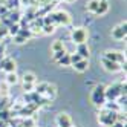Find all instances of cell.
Returning a JSON list of instances; mask_svg holds the SVG:
<instances>
[{
  "instance_id": "obj_1",
  "label": "cell",
  "mask_w": 127,
  "mask_h": 127,
  "mask_svg": "<svg viewBox=\"0 0 127 127\" xmlns=\"http://www.w3.org/2000/svg\"><path fill=\"white\" fill-rule=\"evenodd\" d=\"M90 99H92V103L95 106H104L106 103V86L104 84H96L92 92H90Z\"/></svg>"
},
{
  "instance_id": "obj_2",
  "label": "cell",
  "mask_w": 127,
  "mask_h": 127,
  "mask_svg": "<svg viewBox=\"0 0 127 127\" xmlns=\"http://www.w3.org/2000/svg\"><path fill=\"white\" fill-rule=\"evenodd\" d=\"M87 37H89V32H87L86 28H75V29H72V32H70V40L74 41L75 44L86 43Z\"/></svg>"
},
{
  "instance_id": "obj_3",
  "label": "cell",
  "mask_w": 127,
  "mask_h": 127,
  "mask_svg": "<svg viewBox=\"0 0 127 127\" xmlns=\"http://www.w3.org/2000/svg\"><path fill=\"white\" fill-rule=\"evenodd\" d=\"M116 113L118 112H110V110H104L98 115V123L103 124L106 127H112V124L116 121Z\"/></svg>"
},
{
  "instance_id": "obj_4",
  "label": "cell",
  "mask_w": 127,
  "mask_h": 127,
  "mask_svg": "<svg viewBox=\"0 0 127 127\" xmlns=\"http://www.w3.org/2000/svg\"><path fill=\"white\" fill-rule=\"evenodd\" d=\"M103 58L115 61V63H120V64H124V63H126V55L123 52H118V51H106Z\"/></svg>"
},
{
  "instance_id": "obj_5",
  "label": "cell",
  "mask_w": 127,
  "mask_h": 127,
  "mask_svg": "<svg viewBox=\"0 0 127 127\" xmlns=\"http://www.w3.org/2000/svg\"><path fill=\"white\" fill-rule=\"evenodd\" d=\"M54 17H55V25H63V26L70 25V20H72L70 15H69V12L63 11V9L55 11V12H54Z\"/></svg>"
},
{
  "instance_id": "obj_6",
  "label": "cell",
  "mask_w": 127,
  "mask_h": 127,
  "mask_svg": "<svg viewBox=\"0 0 127 127\" xmlns=\"http://www.w3.org/2000/svg\"><path fill=\"white\" fill-rule=\"evenodd\" d=\"M127 23L126 22H123V23H120L118 26H115V28L112 29V37L115 38V40H123V38H126V34H127Z\"/></svg>"
},
{
  "instance_id": "obj_7",
  "label": "cell",
  "mask_w": 127,
  "mask_h": 127,
  "mask_svg": "<svg viewBox=\"0 0 127 127\" xmlns=\"http://www.w3.org/2000/svg\"><path fill=\"white\" fill-rule=\"evenodd\" d=\"M101 64H103V67L107 72H120V70H123V64L115 63V61H110V60H106V58L101 60Z\"/></svg>"
},
{
  "instance_id": "obj_8",
  "label": "cell",
  "mask_w": 127,
  "mask_h": 127,
  "mask_svg": "<svg viewBox=\"0 0 127 127\" xmlns=\"http://www.w3.org/2000/svg\"><path fill=\"white\" fill-rule=\"evenodd\" d=\"M57 124L58 127H72V118L69 113H58L57 115Z\"/></svg>"
},
{
  "instance_id": "obj_9",
  "label": "cell",
  "mask_w": 127,
  "mask_h": 127,
  "mask_svg": "<svg viewBox=\"0 0 127 127\" xmlns=\"http://www.w3.org/2000/svg\"><path fill=\"white\" fill-rule=\"evenodd\" d=\"M0 67H2L6 74H11V72H15V61L12 60V58H5L3 61H2V64H0Z\"/></svg>"
},
{
  "instance_id": "obj_10",
  "label": "cell",
  "mask_w": 127,
  "mask_h": 127,
  "mask_svg": "<svg viewBox=\"0 0 127 127\" xmlns=\"http://www.w3.org/2000/svg\"><path fill=\"white\" fill-rule=\"evenodd\" d=\"M77 54L83 58V60H89V55H90V51H89V46L87 43H83V44H78L77 48Z\"/></svg>"
},
{
  "instance_id": "obj_11",
  "label": "cell",
  "mask_w": 127,
  "mask_h": 127,
  "mask_svg": "<svg viewBox=\"0 0 127 127\" xmlns=\"http://www.w3.org/2000/svg\"><path fill=\"white\" fill-rule=\"evenodd\" d=\"M107 11H109V2H107V0H99V5H98L96 11L94 14L95 15H104Z\"/></svg>"
},
{
  "instance_id": "obj_12",
  "label": "cell",
  "mask_w": 127,
  "mask_h": 127,
  "mask_svg": "<svg viewBox=\"0 0 127 127\" xmlns=\"http://www.w3.org/2000/svg\"><path fill=\"white\" fill-rule=\"evenodd\" d=\"M72 66H74V69L78 70V72H84V70L89 69V60H83V58H81L80 61H77L75 64H72Z\"/></svg>"
},
{
  "instance_id": "obj_13",
  "label": "cell",
  "mask_w": 127,
  "mask_h": 127,
  "mask_svg": "<svg viewBox=\"0 0 127 127\" xmlns=\"http://www.w3.org/2000/svg\"><path fill=\"white\" fill-rule=\"evenodd\" d=\"M35 81H37V77H35L34 72H25V74H23V83L35 84Z\"/></svg>"
},
{
  "instance_id": "obj_14",
  "label": "cell",
  "mask_w": 127,
  "mask_h": 127,
  "mask_svg": "<svg viewBox=\"0 0 127 127\" xmlns=\"http://www.w3.org/2000/svg\"><path fill=\"white\" fill-rule=\"evenodd\" d=\"M98 5H99V0H89V2L86 3V11H89V12L94 14V12L96 11Z\"/></svg>"
},
{
  "instance_id": "obj_15",
  "label": "cell",
  "mask_w": 127,
  "mask_h": 127,
  "mask_svg": "<svg viewBox=\"0 0 127 127\" xmlns=\"http://www.w3.org/2000/svg\"><path fill=\"white\" fill-rule=\"evenodd\" d=\"M44 95L49 98V101H51V99H54V98H55V95H57V89H55V86H54V84H49L48 89H46V92H44Z\"/></svg>"
},
{
  "instance_id": "obj_16",
  "label": "cell",
  "mask_w": 127,
  "mask_h": 127,
  "mask_svg": "<svg viewBox=\"0 0 127 127\" xmlns=\"http://www.w3.org/2000/svg\"><path fill=\"white\" fill-rule=\"evenodd\" d=\"M57 63H58L60 66H70V54H67V52H66L64 55H63Z\"/></svg>"
},
{
  "instance_id": "obj_17",
  "label": "cell",
  "mask_w": 127,
  "mask_h": 127,
  "mask_svg": "<svg viewBox=\"0 0 127 127\" xmlns=\"http://www.w3.org/2000/svg\"><path fill=\"white\" fill-rule=\"evenodd\" d=\"M104 109L106 110H110V112H116L118 109H120V106L115 101H107V103H104Z\"/></svg>"
},
{
  "instance_id": "obj_18",
  "label": "cell",
  "mask_w": 127,
  "mask_h": 127,
  "mask_svg": "<svg viewBox=\"0 0 127 127\" xmlns=\"http://www.w3.org/2000/svg\"><path fill=\"white\" fill-rule=\"evenodd\" d=\"M52 52H58V51H64V46H63V41L61 40H57V41H54V44L51 46Z\"/></svg>"
},
{
  "instance_id": "obj_19",
  "label": "cell",
  "mask_w": 127,
  "mask_h": 127,
  "mask_svg": "<svg viewBox=\"0 0 127 127\" xmlns=\"http://www.w3.org/2000/svg\"><path fill=\"white\" fill-rule=\"evenodd\" d=\"M17 81H19V78H17V75H15V72H11V74H8V77H6V83L9 84V86L15 84Z\"/></svg>"
},
{
  "instance_id": "obj_20",
  "label": "cell",
  "mask_w": 127,
  "mask_h": 127,
  "mask_svg": "<svg viewBox=\"0 0 127 127\" xmlns=\"http://www.w3.org/2000/svg\"><path fill=\"white\" fill-rule=\"evenodd\" d=\"M20 127H35V121L32 120V118H26V120H23L20 123Z\"/></svg>"
},
{
  "instance_id": "obj_21",
  "label": "cell",
  "mask_w": 127,
  "mask_h": 127,
  "mask_svg": "<svg viewBox=\"0 0 127 127\" xmlns=\"http://www.w3.org/2000/svg\"><path fill=\"white\" fill-rule=\"evenodd\" d=\"M49 83H40L37 86V89H35V92H37L38 95H44V92H46V89H48Z\"/></svg>"
},
{
  "instance_id": "obj_22",
  "label": "cell",
  "mask_w": 127,
  "mask_h": 127,
  "mask_svg": "<svg viewBox=\"0 0 127 127\" xmlns=\"http://www.w3.org/2000/svg\"><path fill=\"white\" fill-rule=\"evenodd\" d=\"M43 25H54L55 26V17H54V14H48L46 17L43 19Z\"/></svg>"
},
{
  "instance_id": "obj_23",
  "label": "cell",
  "mask_w": 127,
  "mask_h": 127,
  "mask_svg": "<svg viewBox=\"0 0 127 127\" xmlns=\"http://www.w3.org/2000/svg\"><path fill=\"white\" fill-rule=\"evenodd\" d=\"M41 29H43V34H54L55 32V26L54 25H43Z\"/></svg>"
},
{
  "instance_id": "obj_24",
  "label": "cell",
  "mask_w": 127,
  "mask_h": 127,
  "mask_svg": "<svg viewBox=\"0 0 127 127\" xmlns=\"http://www.w3.org/2000/svg\"><path fill=\"white\" fill-rule=\"evenodd\" d=\"M66 54V51H58V52H54V55H52V58H54V61H58L63 55Z\"/></svg>"
},
{
  "instance_id": "obj_25",
  "label": "cell",
  "mask_w": 127,
  "mask_h": 127,
  "mask_svg": "<svg viewBox=\"0 0 127 127\" xmlns=\"http://www.w3.org/2000/svg\"><path fill=\"white\" fill-rule=\"evenodd\" d=\"M80 60H81V57L78 55L77 52H75V54H70V66H72V64H75V63L80 61Z\"/></svg>"
},
{
  "instance_id": "obj_26",
  "label": "cell",
  "mask_w": 127,
  "mask_h": 127,
  "mask_svg": "<svg viewBox=\"0 0 127 127\" xmlns=\"http://www.w3.org/2000/svg\"><path fill=\"white\" fill-rule=\"evenodd\" d=\"M19 29H20V28H19V25H17V23H15V25H11L9 34H12V35H14V34H19Z\"/></svg>"
},
{
  "instance_id": "obj_27",
  "label": "cell",
  "mask_w": 127,
  "mask_h": 127,
  "mask_svg": "<svg viewBox=\"0 0 127 127\" xmlns=\"http://www.w3.org/2000/svg\"><path fill=\"white\" fill-rule=\"evenodd\" d=\"M14 41H15V43H19V44H22V43H25V41H26V38H23L22 35H19V34H17L15 37H14Z\"/></svg>"
},
{
  "instance_id": "obj_28",
  "label": "cell",
  "mask_w": 127,
  "mask_h": 127,
  "mask_svg": "<svg viewBox=\"0 0 127 127\" xmlns=\"http://www.w3.org/2000/svg\"><path fill=\"white\" fill-rule=\"evenodd\" d=\"M32 87H34V84H31V83H23V89L26 90V92H31Z\"/></svg>"
},
{
  "instance_id": "obj_29",
  "label": "cell",
  "mask_w": 127,
  "mask_h": 127,
  "mask_svg": "<svg viewBox=\"0 0 127 127\" xmlns=\"http://www.w3.org/2000/svg\"><path fill=\"white\" fill-rule=\"evenodd\" d=\"M112 127H126V124H124V123H118V121H115V123L112 124Z\"/></svg>"
},
{
  "instance_id": "obj_30",
  "label": "cell",
  "mask_w": 127,
  "mask_h": 127,
  "mask_svg": "<svg viewBox=\"0 0 127 127\" xmlns=\"http://www.w3.org/2000/svg\"><path fill=\"white\" fill-rule=\"evenodd\" d=\"M72 127H74V126H72Z\"/></svg>"
}]
</instances>
